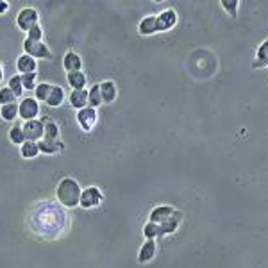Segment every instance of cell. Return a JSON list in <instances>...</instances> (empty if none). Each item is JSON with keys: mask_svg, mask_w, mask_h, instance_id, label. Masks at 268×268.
<instances>
[{"mask_svg": "<svg viewBox=\"0 0 268 268\" xmlns=\"http://www.w3.org/2000/svg\"><path fill=\"white\" fill-rule=\"evenodd\" d=\"M81 195H83V188L79 182L72 177H64L59 181L56 188V199L59 200V204L64 208H77L81 204Z\"/></svg>", "mask_w": 268, "mask_h": 268, "instance_id": "cell-1", "label": "cell"}, {"mask_svg": "<svg viewBox=\"0 0 268 268\" xmlns=\"http://www.w3.org/2000/svg\"><path fill=\"white\" fill-rule=\"evenodd\" d=\"M16 25L23 32H29L32 27L40 25V13L34 8H23L16 15Z\"/></svg>", "mask_w": 268, "mask_h": 268, "instance_id": "cell-2", "label": "cell"}, {"mask_svg": "<svg viewBox=\"0 0 268 268\" xmlns=\"http://www.w3.org/2000/svg\"><path fill=\"white\" fill-rule=\"evenodd\" d=\"M40 114V102L34 97H25L20 100L18 104V117L22 118L23 122L29 120H36Z\"/></svg>", "mask_w": 268, "mask_h": 268, "instance_id": "cell-3", "label": "cell"}, {"mask_svg": "<svg viewBox=\"0 0 268 268\" xmlns=\"http://www.w3.org/2000/svg\"><path fill=\"white\" fill-rule=\"evenodd\" d=\"M23 50H25V54H29L30 57H34L36 61L50 59V57H52V52H50L47 43L32 42V40H29V38H25V42H23Z\"/></svg>", "mask_w": 268, "mask_h": 268, "instance_id": "cell-4", "label": "cell"}, {"mask_svg": "<svg viewBox=\"0 0 268 268\" xmlns=\"http://www.w3.org/2000/svg\"><path fill=\"white\" fill-rule=\"evenodd\" d=\"M102 200H104V195L97 186H88V188L83 189L79 206L84 209H93V208H97V206H100Z\"/></svg>", "mask_w": 268, "mask_h": 268, "instance_id": "cell-5", "label": "cell"}, {"mask_svg": "<svg viewBox=\"0 0 268 268\" xmlns=\"http://www.w3.org/2000/svg\"><path fill=\"white\" fill-rule=\"evenodd\" d=\"M23 134H25V140L27 141H42L43 140V132H45V122L42 120H29V122H23Z\"/></svg>", "mask_w": 268, "mask_h": 268, "instance_id": "cell-6", "label": "cell"}, {"mask_svg": "<svg viewBox=\"0 0 268 268\" xmlns=\"http://www.w3.org/2000/svg\"><path fill=\"white\" fill-rule=\"evenodd\" d=\"M156 18H158V30L159 32H166V30L174 29L175 23H177V13H175V9L168 8L163 9L159 15H156Z\"/></svg>", "mask_w": 268, "mask_h": 268, "instance_id": "cell-7", "label": "cell"}, {"mask_svg": "<svg viewBox=\"0 0 268 268\" xmlns=\"http://www.w3.org/2000/svg\"><path fill=\"white\" fill-rule=\"evenodd\" d=\"M77 122H79L81 129L90 132L97 124V109L93 107H84V109L77 111Z\"/></svg>", "mask_w": 268, "mask_h": 268, "instance_id": "cell-8", "label": "cell"}, {"mask_svg": "<svg viewBox=\"0 0 268 268\" xmlns=\"http://www.w3.org/2000/svg\"><path fill=\"white\" fill-rule=\"evenodd\" d=\"M175 211H177V209L172 208V206H166V204L158 206V208L152 209L150 215H148V222H154V223H159V225H161V223L166 222L170 216H174Z\"/></svg>", "mask_w": 268, "mask_h": 268, "instance_id": "cell-9", "label": "cell"}, {"mask_svg": "<svg viewBox=\"0 0 268 268\" xmlns=\"http://www.w3.org/2000/svg\"><path fill=\"white\" fill-rule=\"evenodd\" d=\"M38 68V61L34 57H30L29 54H22V56L16 59V70H18L20 75H25V73H36Z\"/></svg>", "mask_w": 268, "mask_h": 268, "instance_id": "cell-10", "label": "cell"}, {"mask_svg": "<svg viewBox=\"0 0 268 268\" xmlns=\"http://www.w3.org/2000/svg\"><path fill=\"white\" fill-rule=\"evenodd\" d=\"M63 68L66 70V73L72 72H83V59L77 52L70 50V52L64 54L63 57Z\"/></svg>", "mask_w": 268, "mask_h": 268, "instance_id": "cell-11", "label": "cell"}, {"mask_svg": "<svg viewBox=\"0 0 268 268\" xmlns=\"http://www.w3.org/2000/svg\"><path fill=\"white\" fill-rule=\"evenodd\" d=\"M156 252H158V245H156V240H145V243L140 247V252H138V261L141 264L150 263L156 257Z\"/></svg>", "mask_w": 268, "mask_h": 268, "instance_id": "cell-12", "label": "cell"}, {"mask_svg": "<svg viewBox=\"0 0 268 268\" xmlns=\"http://www.w3.org/2000/svg\"><path fill=\"white\" fill-rule=\"evenodd\" d=\"M68 102L77 111L88 107V90H72V93L68 95Z\"/></svg>", "mask_w": 268, "mask_h": 268, "instance_id": "cell-13", "label": "cell"}, {"mask_svg": "<svg viewBox=\"0 0 268 268\" xmlns=\"http://www.w3.org/2000/svg\"><path fill=\"white\" fill-rule=\"evenodd\" d=\"M252 68H268V40L261 42V45L256 50V59L252 61Z\"/></svg>", "mask_w": 268, "mask_h": 268, "instance_id": "cell-14", "label": "cell"}, {"mask_svg": "<svg viewBox=\"0 0 268 268\" xmlns=\"http://www.w3.org/2000/svg\"><path fill=\"white\" fill-rule=\"evenodd\" d=\"M138 30H140L141 36H152V34H156V32H159L158 30V18H156L154 15L145 16V18L140 22V25H138Z\"/></svg>", "mask_w": 268, "mask_h": 268, "instance_id": "cell-15", "label": "cell"}, {"mask_svg": "<svg viewBox=\"0 0 268 268\" xmlns=\"http://www.w3.org/2000/svg\"><path fill=\"white\" fill-rule=\"evenodd\" d=\"M100 93H102L104 104L114 102V100H117V95H118L117 84H114L113 81H104V83H100Z\"/></svg>", "mask_w": 268, "mask_h": 268, "instance_id": "cell-16", "label": "cell"}, {"mask_svg": "<svg viewBox=\"0 0 268 268\" xmlns=\"http://www.w3.org/2000/svg\"><path fill=\"white\" fill-rule=\"evenodd\" d=\"M182 222V213L181 211H175L174 216H170V218L166 220V222H163L161 225V234L163 236H166V234H174L175 231L179 229V225H181Z\"/></svg>", "mask_w": 268, "mask_h": 268, "instance_id": "cell-17", "label": "cell"}, {"mask_svg": "<svg viewBox=\"0 0 268 268\" xmlns=\"http://www.w3.org/2000/svg\"><path fill=\"white\" fill-rule=\"evenodd\" d=\"M64 98H66V93H64L63 88H61V86H54L45 104L49 107H59L61 104L64 102Z\"/></svg>", "mask_w": 268, "mask_h": 268, "instance_id": "cell-18", "label": "cell"}, {"mask_svg": "<svg viewBox=\"0 0 268 268\" xmlns=\"http://www.w3.org/2000/svg\"><path fill=\"white\" fill-rule=\"evenodd\" d=\"M102 102V93H100V84H93V86L88 90V107H93L97 109Z\"/></svg>", "mask_w": 268, "mask_h": 268, "instance_id": "cell-19", "label": "cell"}, {"mask_svg": "<svg viewBox=\"0 0 268 268\" xmlns=\"http://www.w3.org/2000/svg\"><path fill=\"white\" fill-rule=\"evenodd\" d=\"M66 81H68V84H70L72 90H84V86H86V75H84V72L68 73Z\"/></svg>", "mask_w": 268, "mask_h": 268, "instance_id": "cell-20", "label": "cell"}, {"mask_svg": "<svg viewBox=\"0 0 268 268\" xmlns=\"http://www.w3.org/2000/svg\"><path fill=\"white\" fill-rule=\"evenodd\" d=\"M20 154L23 159H34L40 154V147L36 141H25V143L20 147Z\"/></svg>", "mask_w": 268, "mask_h": 268, "instance_id": "cell-21", "label": "cell"}, {"mask_svg": "<svg viewBox=\"0 0 268 268\" xmlns=\"http://www.w3.org/2000/svg\"><path fill=\"white\" fill-rule=\"evenodd\" d=\"M9 140H11V143L18 145V147H22L23 143H25V134H23V127L20 124H15L11 129H9Z\"/></svg>", "mask_w": 268, "mask_h": 268, "instance_id": "cell-22", "label": "cell"}, {"mask_svg": "<svg viewBox=\"0 0 268 268\" xmlns=\"http://www.w3.org/2000/svg\"><path fill=\"white\" fill-rule=\"evenodd\" d=\"M0 117L6 122H15L18 117V104H8V106H0Z\"/></svg>", "mask_w": 268, "mask_h": 268, "instance_id": "cell-23", "label": "cell"}, {"mask_svg": "<svg viewBox=\"0 0 268 268\" xmlns=\"http://www.w3.org/2000/svg\"><path fill=\"white\" fill-rule=\"evenodd\" d=\"M43 140L49 141H57L59 140V127H57L56 122H45V132H43Z\"/></svg>", "mask_w": 268, "mask_h": 268, "instance_id": "cell-24", "label": "cell"}, {"mask_svg": "<svg viewBox=\"0 0 268 268\" xmlns=\"http://www.w3.org/2000/svg\"><path fill=\"white\" fill-rule=\"evenodd\" d=\"M220 6H222V9L231 16V18H236L242 2H240V0H220Z\"/></svg>", "mask_w": 268, "mask_h": 268, "instance_id": "cell-25", "label": "cell"}, {"mask_svg": "<svg viewBox=\"0 0 268 268\" xmlns=\"http://www.w3.org/2000/svg\"><path fill=\"white\" fill-rule=\"evenodd\" d=\"M52 88L54 86L52 84H49V83H40L34 90V98L38 100V102H47V98H49Z\"/></svg>", "mask_w": 268, "mask_h": 268, "instance_id": "cell-26", "label": "cell"}, {"mask_svg": "<svg viewBox=\"0 0 268 268\" xmlns=\"http://www.w3.org/2000/svg\"><path fill=\"white\" fill-rule=\"evenodd\" d=\"M38 147H40V152H43V154H56V152H59L61 148H63V145H61L59 141L42 140V141H38Z\"/></svg>", "mask_w": 268, "mask_h": 268, "instance_id": "cell-27", "label": "cell"}, {"mask_svg": "<svg viewBox=\"0 0 268 268\" xmlns=\"http://www.w3.org/2000/svg\"><path fill=\"white\" fill-rule=\"evenodd\" d=\"M143 236L147 240H156V238H159V236H163L159 223H154V222L145 223V225H143Z\"/></svg>", "mask_w": 268, "mask_h": 268, "instance_id": "cell-28", "label": "cell"}, {"mask_svg": "<svg viewBox=\"0 0 268 268\" xmlns=\"http://www.w3.org/2000/svg\"><path fill=\"white\" fill-rule=\"evenodd\" d=\"M8 88L15 93V97H22L23 95V84H22V75L20 73H16V75H11V79H9L8 83Z\"/></svg>", "mask_w": 268, "mask_h": 268, "instance_id": "cell-29", "label": "cell"}, {"mask_svg": "<svg viewBox=\"0 0 268 268\" xmlns=\"http://www.w3.org/2000/svg\"><path fill=\"white\" fill-rule=\"evenodd\" d=\"M22 84L25 91H34L36 86H38V75L36 73H25V75H22Z\"/></svg>", "mask_w": 268, "mask_h": 268, "instance_id": "cell-30", "label": "cell"}, {"mask_svg": "<svg viewBox=\"0 0 268 268\" xmlns=\"http://www.w3.org/2000/svg\"><path fill=\"white\" fill-rule=\"evenodd\" d=\"M16 97L8 86L0 88V106H8V104H15Z\"/></svg>", "mask_w": 268, "mask_h": 268, "instance_id": "cell-31", "label": "cell"}, {"mask_svg": "<svg viewBox=\"0 0 268 268\" xmlns=\"http://www.w3.org/2000/svg\"><path fill=\"white\" fill-rule=\"evenodd\" d=\"M27 38L32 40V42H42V38H43V29H42V25L32 27V29H30L29 32H27Z\"/></svg>", "mask_w": 268, "mask_h": 268, "instance_id": "cell-32", "label": "cell"}, {"mask_svg": "<svg viewBox=\"0 0 268 268\" xmlns=\"http://www.w3.org/2000/svg\"><path fill=\"white\" fill-rule=\"evenodd\" d=\"M9 9V2H6V0H0V15H6Z\"/></svg>", "mask_w": 268, "mask_h": 268, "instance_id": "cell-33", "label": "cell"}, {"mask_svg": "<svg viewBox=\"0 0 268 268\" xmlns=\"http://www.w3.org/2000/svg\"><path fill=\"white\" fill-rule=\"evenodd\" d=\"M4 81V66H2V63H0V83Z\"/></svg>", "mask_w": 268, "mask_h": 268, "instance_id": "cell-34", "label": "cell"}]
</instances>
